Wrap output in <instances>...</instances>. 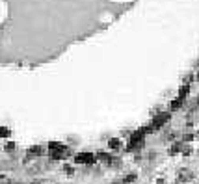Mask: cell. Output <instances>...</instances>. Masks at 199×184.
Segmentation results:
<instances>
[{"label":"cell","instance_id":"obj_1","mask_svg":"<svg viewBox=\"0 0 199 184\" xmlns=\"http://www.w3.org/2000/svg\"><path fill=\"white\" fill-rule=\"evenodd\" d=\"M49 156L52 160H65L71 156V149L63 143H58V141H50L49 143Z\"/></svg>","mask_w":199,"mask_h":184},{"label":"cell","instance_id":"obj_3","mask_svg":"<svg viewBox=\"0 0 199 184\" xmlns=\"http://www.w3.org/2000/svg\"><path fill=\"white\" fill-rule=\"evenodd\" d=\"M169 121V114H160V115H156L153 119V125L149 126V130H158L162 125H166Z\"/></svg>","mask_w":199,"mask_h":184},{"label":"cell","instance_id":"obj_8","mask_svg":"<svg viewBox=\"0 0 199 184\" xmlns=\"http://www.w3.org/2000/svg\"><path fill=\"white\" fill-rule=\"evenodd\" d=\"M197 80H199V74H197Z\"/></svg>","mask_w":199,"mask_h":184},{"label":"cell","instance_id":"obj_6","mask_svg":"<svg viewBox=\"0 0 199 184\" xmlns=\"http://www.w3.org/2000/svg\"><path fill=\"white\" fill-rule=\"evenodd\" d=\"M11 136V130L8 126H0V138H9Z\"/></svg>","mask_w":199,"mask_h":184},{"label":"cell","instance_id":"obj_7","mask_svg":"<svg viewBox=\"0 0 199 184\" xmlns=\"http://www.w3.org/2000/svg\"><path fill=\"white\" fill-rule=\"evenodd\" d=\"M4 151L6 153H13V151H15V143H6L4 145Z\"/></svg>","mask_w":199,"mask_h":184},{"label":"cell","instance_id":"obj_4","mask_svg":"<svg viewBox=\"0 0 199 184\" xmlns=\"http://www.w3.org/2000/svg\"><path fill=\"white\" fill-rule=\"evenodd\" d=\"M43 153H45V149H43L41 145H32L30 149H28V154H30V156H41Z\"/></svg>","mask_w":199,"mask_h":184},{"label":"cell","instance_id":"obj_2","mask_svg":"<svg viewBox=\"0 0 199 184\" xmlns=\"http://www.w3.org/2000/svg\"><path fill=\"white\" fill-rule=\"evenodd\" d=\"M95 162V156L90 153H78L77 156H74V164H86V166H91Z\"/></svg>","mask_w":199,"mask_h":184},{"label":"cell","instance_id":"obj_5","mask_svg":"<svg viewBox=\"0 0 199 184\" xmlns=\"http://www.w3.org/2000/svg\"><path fill=\"white\" fill-rule=\"evenodd\" d=\"M110 149H112V151H119V147H121V141L119 139H110Z\"/></svg>","mask_w":199,"mask_h":184}]
</instances>
